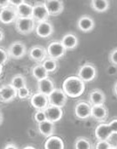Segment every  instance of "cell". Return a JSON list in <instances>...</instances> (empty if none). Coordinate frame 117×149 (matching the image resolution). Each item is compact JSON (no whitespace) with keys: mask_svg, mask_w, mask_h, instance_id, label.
<instances>
[{"mask_svg":"<svg viewBox=\"0 0 117 149\" xmlns=\"http://www.w3.org/2000/svg\"><path fill=\"white\" fill-rule=\"evenodd\" d=\"M34 119L37 124L45 121L46 119L45 110H35V113L34 114Z\"/></svg>","mask_w":117,"mask_h":149,"instance_id":"obj_32","label":"cell"},{"mask_svg":"<svg viewBox=\"0 0 117 149\" xmlns=\"http://www.w3.org/2000/svg\"><path fill=\"white\" fill-rule=\"evenodd\" d=\"M3 122H4V113L0 110V125H2Z\"/></svg>","mask_w":117,"mask_h":149,"instance_id":"obj_41","label":"cell"},{"mask_svg":"<svg viewBox=\"0 0 117 149\" xmlns=\"http://www.w3.org/2000/svg\"><path fill=\"white\" fill-rule=\"evenodd\" d=\"M77 76L85 83L93 81L97 76V70L92 63L87 62L82 65L78 70Z\"/></svg>","mask_w":117,"mask_h":149,"instance_id":"obj_3","label":"cell"},{"mask_svg":"<svg viewBox=\"0 0 117 149\" xmlns=\"http://www.w3.org/2000/svg\"><path fill=\"white\" fill-rule=\"evenodd\" d=\"M46 50L48 56L56 60H59L60 58L63 57L67 52L66 49L59 40H53L50 43H49V45H47Z\"/></svg>","mask_w":117,"mask_h":149,"instance_id":"obj_4","label":"cell"},{"mask_svg":"<svg viewBox=\"0 0 117 149\" xmlns=\"http://www.w3.org/2000/svg\"><path fill=\"white\" fill-rule=\"evenodd\" d=\"M29 95H30V91L27 86L17 90V97L19 99H22V100L27 99V97H29Z\"/></svg>","mask_w":117,"mask_h":149,"instance_id":"obj_33","label":"cell"},{"mask_svg":"<svg viewBox=\"0 0 117 149\" xmlns=\"http://www.w3.org/2000/svg\"><path fill=\"white\" fill-rule=\"evenodd\" d=\"M28 56L37 63H41L48 56L46 48L42 45L32 46L28 50Z\"/></svg>","mask_w":117,"mask_h":149,"instance_id":"obj_11","label":"cell"},{"mask_svg":"<svg viewBox=\"0 0 117 149\" xmlns=\"http://www.w3.org/2000/svg\"><path fill=\"white\" fill-rule=\"evenodd\" d=\"M24 148L25 149H34V146H26V147H24Z\"/></svg>","mask_w":117,"mask_h":149,"instance_id":"obj_42","label":"cell"},{"mask_svg":"<svg viewBox=\"0 0 117 149\" xmlns=\"http://www.w3.org/2000/svg\"><path fill=\"white\" fill-rule=\"evenodd\" d=\"M109 126L110 128V130H111V131L113 132V133H117V120L116 118H114V119H112L109 124Z\"/></svg>","mask_w":117,"mask_h":149,"instance_id":"obj_35","label":"cell"},{"mask_svg":"<svg viewBox=\"0 0 117 149\" xmlns=\"http://www.w3.org/2000/svg\"><path fill=\"white\" fill-rule=\"evenodd\" d=\"M91 109H92V105L89 102L79 101L74 105V112L77 118L81 120H85L91 117Z\"/></svg>","mask_w":117,"mask_h":149,"instance_id":"obj_7","label":"cell"},{"mask_svg":"<svg viewBox=\"0 0 117 149\" xmlns=\"http://www.w3.org/2000/svg\"><path fill=\"white\" fill-rule=\"evenodd\" d=\"M18 18V15L16 11V8L8 5L6 7L0 9V22L3 24H11L16 21Z\"/></svg>","mask_w":117,"mask_h":149,"instance_id":"obj_8","label":"cell"},{"mask_svg":"<svg viewBox=\"0 0 117 149\" xmlns=\"http://www.w3.org/2000/svg\"><path fill=\"white\" fill-rule=\"evenodd\" d=\"M49 105L56 106L59 107H63L68 101V95L62 89H55L48 95Z\"/></svg>","mask_w":117,"mask_h":149,"instance_id":"obj_6","label":"cell"},{"mask_svg":"<svg viewBox=\"0 0 117 149\" xmlns=\"http://www.w3.org/2000/svg\"><path fill=\"white\" fill-rule=\"evenodd\" d=\"M4 39V31L0 28V42H2Z\"/></svg>","mask_w":117,"mask_h":149,"instance_id":"obj_39","label":"cell"},{"mask_svg":"<svg viewBox=\"0 0 117 149\" xmlns=\"http://www.w3.org/2000/svg\"><path fill=\"white\" fill-rule=\"evenodd\" d=\"M95 137L97 141L99 140H109L112 134H114L108 124L104 122H100L99 125L96 127V130L94 131Z\"/></svg>","mask_w":117,"mask_h":149,"instance_id":"obj_18","label":"cell"},{"mask_svg":"<svg viewBox=\"0 0 117 149\" xmlns=\"http://www.w3.org/2000/svg\"><path fill=\"white\" fill-rule=\"evenodd\" d=\"M62 89L68 97L76 98L82 95L85 89V84L78 76H69L64 79Z\"/></svg>","mask_w":117,"mask_h":149,"instance_id":"obj_1","label":"cell"},{"mask_svg":"<svg viewBox=\"0 0 117 149\" xmlns=\"http://www.w3.org/2000/svg\"><path fill=\"white\" fill-rule=\"evenodd\" d=\"M44 3L49 15L52 16L58 15L64 10V3L62 0H45Z\"/></svg>","mask_w":117,"mask_h":149,"instance_id":"obj_15","label":"cell"},{"mask_svg":"<svg viewBox=\"0 0 117 149\" xmlns=\"http://www.w3.org/2000/svg\"><path fill=\"white\" fill-rule=\"evenodd\" d=\"M0 89H1V88H0Z\"/></svg>","mask_w":117,"mask_h":149,"instance_id":"obj_43","label":"cell"},{"mask_svg":"<svg viewBox=\"0 0 117 149\" xmlns=\"http://www.w3.org/2000/svg\"><path fill=\"white\" fill-rule=\"evenodd\" d=\"M15 22L16 31L22 35L30 34L35 29L36 22L32 17H18Z\"/></svg>","mask_w":117,"mask_h":149,"instance_id":"obj_2","label":"cell"},{"mask_svg":"<svg viewBox=\"0 0 117 149\" xmlns=\"http://www.w3.org/2000/svg\"><path fill=\"white\" fill-rule=\"evenodd\" d=\"M61 43L64 46L66 50H73L76 49L79 45V38L75 33H68L63 35L61 39Z\"/></svg>","mask_w":117,"mask_h":149,"instance_id":"obj_19","label":"cell"},{"mask_svg":"<svg viewBox=\"0 0 117 149\" xmlns=\"http://www.w3.org/2000/svg\"><path fill=\"white\" fill-rule=\"evenodd\" d=\"M31 73H32V76L37 81L41 80L43 79L49 77V72L43 67V65L41 63H38L37 65L34 66L31 70Z\"/></svg>","mask_w":117,"mask_h":149,"instance_id":"obj_24","label":"cell"},{"mask_svg":"<svg viewBox=\"0 0 117 149\" xmlns=\"http://www.w3.org/2000/svg\"><path fill=\"white\" fill-rule=\"evenodd\" d=\"M41 64L43 65V67L46 68V70L49 73L56 72L58 69L59 67L58 60H56V59H53V58H50L49 56H47L41 62Z\"/></svg>","mask_w":117,"mask_h":149,"instance_id":"obj_27","label":"cell"},{"mask_svg":"<svg viewBox=\"0 0 117 149\" xmlns=\"http://www.w3.org/2000/svg\"><path fill=\"white\" fill-rule=\"evenodd\" d=\"M7 51L10 58L19 60L27 55V47L22 41H15L8 47Z\"/></svg>","mask_w":117,"mask_h":149,"instance_id":"obj_5","label":"cell"},{"mask_svg":"<svg viewBox=\"0 0 117 149\" xmlns=\"http://www.w3.org/2000/svg\"><path fill=\"white\" fill-rule=\"evenodd\" d=\"M92 148L96 149H114L113 146L110 144V142L108 140H99L97 141L95 146Z\"/></svg>","mask_w":117,"mask_h":149,"instance_id":"obj_30","label":"cell"},{"mask_svg":"<svg viewBox=\"0 0 117 149\" xmlns=\"http://www.w3.org/2000/svg\"><path fill=\"white\" fill-rule=\"evenodd\" d=\"M37 86H38V92H40L47 96L56 89L54 82L49 77L38 81Z\"/></svg>","mask_w":117,"mask_h":149,"instance_id":"obj_20","label":"cell"},{"mask_svg":"<svg viewBox=\"0 0 117 149\" xmlns=\"http://www.w3.org/2000/svg\"><path fill=\"white\" fill-rule=\"evenodd\" d=\"M49 17H50V15L47 11L46 7L44 3L38 2L33 5L32 18L35 21L36 23L47 21Z\"/></svg>","mask_w":117,"mask_h":149,"instance_id":"obj_9","label":"cell"},{"mask_svg":"<svg viewBox=\"0 0 117 149\" xmlns=\"http://www.w3.org/2000/svg\"><path fill=\"white\" fill-rule=\"evenodd\" d=\"M4 148L5 149H16L18 148V147L15 145V142H8L5 146H4Z\"/></svg>","mask_w":117,"mask_h":149,"instance_id":"obj_37","label":"cell"},{"mask_svg":"<svg viewBox=\"0 0 117 149\" xmlns=\"http://www.w3.org/2000/svg\"><path fill=\"white\" fill-rule=\"evenodd\" d=\"M64 142L62 138L56 136L54 135L47 137L45 142V148L46 149H63Z\"/></svg>","mask_w":117,"mask_h":149,"instance_id":"obj_23","label":"cell"},{"mask_svg":"<svg viewBox=\"0 0 117 149\" xmlns=\"http://www.w3.org/2000/svg\"><path fill=\"white\" fill-rule=\"evenodd\" d=\"M35 33L38 37L41 38H47L50 37L54 33V26L53 24L47 21L40 22L36 23Z\"/></svg>","mask_w":117,"mask_h":149,"instance_id":"obj_10","label":"cell"},{"mask_svg":"<svg viewBox=\"0 0 117 149\" xmlns=\"http://www.w3.org/2000/svg\"><path fill=\"white\" fill-rule=\"evenodd\" d=\"M10 5V0H0V9Z\"/></svg>","mask_w":117,"mask_h":149,"instance_id":"obj_38","label":"cell"},{"mask_svg":"<svg viewBox=\"0 0 117 149\" xmlns=\"http://www.w3.org/2000/svg\"><path fill=\"white\" fill-rule=\"evenodd\" d=\"M109 61L110 62L111 65L116 66L117 65V49L114 48L110 52H109Z\"/></svg>","mask_w":117,"mask_h":149,"instance_id":"obj_34","label":"cell"},{"mask_svg":"<svg viewBox=\"0 0 117 149\" xmlns=\"http://www.w3.org/2000/svg\"><path fill=\"white\" fill-rule=\"evenodd\" d=\"M9 55L7 49H5L4 47H0V67L5 65L9 61Z\"/></svg>","mask_w":117,"mask_h":149,"instance_id":"obj_31","label":"cell"},{"mask_svg":"<svg viewBox=\"0 0 117 149\" xmlns=\"http://www.w3.org/2000/svg\"><path fill=\"white\" fill-rule=\"evenodd\" d=\"M116 88H117V84L116 83H115L114 87H113V94H114V95H115V96H116V94H117Z\"/></svg>","mask_w":117,"mask_h":149,"instance_id":"obj_40","label":"cell"},{"mask_svg":"<svg viewBox=\"0 0 117 149\" xmlns=\"http://www.w3.org/2000/svg\"><path fill=\"white\" fill-rule=\"evenodd\" d=\"M30 103L35 110H45L49 106L48 96L40 92H38L31 96Z\"/></svg>","mask_w":117,"mask_h":149,"instance_id":"obj_13","label":"cell"},{"mask_svg":"<svg viewBox=\"0 0 117 149\" xmlns=\"http://www.w3.org/2000/svg\"><path fill=\"white\" fill-rule=\"evenodd\" d=\"M17 97V90L11 84L4 85L0 89V101L4 103H9Z\"/></svg>","mask_w":117,"mask_h":149,"instance_id":"obj_12","label":"cell"},{"mask_svg":"<svg viewBox=\"0 0 117 149\" xmlns=\"http://www.w3.org/2000/svg\"><path fill=\"white\" fill-rule=\"evenodd\" d=\"M74 148L76 149H91L92 148V146L89 139L81 136L75 140Z\"/></svg>","mask_w":117,"mask_h":149,"instance_id":"obj_28","label":"cell"},{"mask_svg":"<svg viewBox=\"0 0 117 149\" xmlns=\"http://www.w3.org/2000/svg\"><path fill=\"white\" fill-rule=\"evenodd\" d=\"M45 113H46L47 120L53 122V123H57L62 118L63 110H62V107L49 105L45 109Z\"/></svg>","mask_w":117,"mask_h":149,"instance_id":"obj_14","label":"cell"},{"mask_svg":"<svg viewBox=\"0 0 117 149\" xmlns=\"http://www.w3.org/2000/svg\"><path fill=\"white\" fill-rule=\"evenodd\" d=\"M16 11L18 17H32L33 4L24 2L16 7Z\"/></svg>","mask_w":117,"mask_h":149,"instance_id":"obj_25","label":"cell"},{"mask_svg":"<svg viewBox=\"0 0 117 149\" xmlns=\"http://www.w3.org/2000/svg\"><path fill=\"white\" fill-rule=\"evenodd\" d=\"M91 6L92 10L98 13H104L109 9V0H91Z\"/></svg>","mask_w":117,"mask_h":149,"instance_id":"obj_26","label":"cell"},{"mask_svg":"<svg viewBox=\"0 0 117 149\" xmlns=\"http://www.w3.org/2000/svg\"><path fill=\"white\" fill-rule=\"evenodd\" d=\"M105 101V94L99 89H94L89 93V102L92 106L104 104Z\"/></svg>","mask_w":117,"mask_h":149,"instance_id":"obj_22","label":"cell"},{"mask_svg":"<svg viewBox=\"0 0 117 149\" xmlns=\"http://www.w3.org/2000/svg\"><path fill=\"white\" fill-rule=\"evenodd\" d=\"M91 117L98 122H104L108 118V109L104 106L102 105H93L91 109Z\"/></svg>","mask_w":117,"mask_h":149,"instance_id":"obj_17","label":"cell"},{"mask_svg":"<svg viewBox=\"0 0 117 149\" xmlns=\"http://www.w3.org/2000/svg\"><path fill=\"white\" fill-rule=\"evenodd\" d=\"M38 130H39V132L40 135H42L43 136L46 138L49 137V136L54 135V133H55V130H56L55 123L46 119L45 121L38 124Z\"/></svg>","mask_w":117,"mask_h":149,"instance_id":"obj_21","label":"cell"},{"mask_svg":"<svg viewBox=\"0 0 117 149\" xmlns=\"http://www.w3.org/2000/svg\"><path fill=\"white\" fill-rule=\"evenodd\" d=\"M11 84L16 90L21 89L22 87H25V86H27L26 78L24 77L23 75H22V74H16L11 79Z\"/></svg>","mask_w":117,"mask_h":149,"instance_id":"obj_29","label":"cell"},{"mask_svg":"<svg viewBox=\"0 0 117 149\" xmlns=\"http://www.w3.org/2000/svg\"><path fill=\"white\" fill-rule=\"evenodd\" d=\"M77 27L80 31H81L83 33L92 32L95 27L94 19L90 15H84L78 19Z\"/></svg>","mask_w":117,"mask_h":149,"instance_id":"obj_16","label":"cell"},{"mask_svg":"<svg viewBox=\"0 0 117 149\" xmlns=\"http://www.w3.org/2000/svg\"><path fill=\"white\" fill-rule=\"evenodd\" d=\"M24 2H26V1L25 0H10V5L16 8L17 6H19L20 4H22Z\"/></svg>","mask_w":117,"mask_h":149,"instance_id":"obj_36","label":"cell"}]
</instances>
